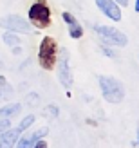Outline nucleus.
I'll use <instances>...</instances> for the list:
<instances>
[{"mask_svg":"<svg viewBox=\"0 0 139 148\" xmlns=\"http://www.w3.org/2000/svg\"><path fill=\"white\" fill-rule=\"evenodd\" d=\"M58 45L53 36H45L40 43V51H38V62L45 71H53L56 67V56H58Z\"/></svg>","mask_w":139,"mask_h":148,"instance_id":"f257e3e1","label":"nucleus"},{"mask_svg":"<svg viewBox=\"0 0 139 148\" xmlns=\"http://www.w3.org/2000/svg\"><path fill=\"white\" fill-rule=\"evenodd\" d=\"M98 81H99L101 92H103L105 99L108 103H121L123 101V98H125V88H123L121 81L108 78V76H99Z\"/></svg>","mask_w":139,"mask_h":148,"instance_id":"f03ea898","label":"nucleus"},{"mask_svg":"<svg viewBox=\"0 0 139 148\" xmlns=\"http://www.w3.org/2000/svg\"><path fill=\"white\" fill-rule=\"evenodd\" d=\"M29 22L40 29H45L51 25V9L47 7L45 0H38V2H34L31 5V9H29Z\"/></svg>","mask_w":139,"mask_h":148,"instance_id":"7ed1b4c3","label":"nucleus"},{"mask_svg":"<svg viewBox=\"0 0 139 148\" xmlns=\"http://www.w3.org/2000/svg\"><path fill=\"white\" fill-rule=\"evenodd\" d=\"M96 33L101 36V40L105 43H110V45H118V47H125L128 43V38L127 34H123L121 31L114 27H107V25H96Z\"/></svg>","mask_w":139,"mask_h":148,"instance_id":"20e7f679","label":"nucleus"},{"mask_svg":"<svg viewBox=\"0 0 139 148\" xmlns=\"http://www.w3.org/2000/svg\"><path fill=\"white\" fill-rule=\"evenodd\" d=\"M34 123V116L33 114H29L27 117H25V119H22V123L18 125V127L16 128H7L5 132H4V136H2V141H0V146H13L14 143H16V139L20 137V134H22V132H24L25 128H29V127H31V125Z\"/></svg>","mask_w":139,"mask_h":148,"instance_id":"39448f33","label":"nucleus"},{"mask_svg":"<svg viewBox=\"0 0 139 148\" xmlns=\"http://www.w3.org/2000/svg\"><path fill=\"white\" fill-rule=\"evenodd\" d=\"M0 25L11 29V31H20V33H29L31 31V25H29L22 16H18V14H11V16L0 18Z\"/></svg>","mask_w":139,"mask_h":148,"instance_id":"423d86ee","label":"nucleus"},{"mask_svg":"<svg viewBox=\"0 0 139 148\" xmlns=\"http://www.w3.org/2000/svg\"><path fill=\"white\" fill-rule=\"evenodd\" d=\"M96 5L103 11V14H107L108 18H112L116 22L121 20V9L118 7V4H116L114 0H96Z\"/></svg>","mask_w":139,"mask_h":148,"instance_id":"0eeeda50","label":"nucleus"},{"mask_svg":"<svg viewBox=\"0 0 139 148\" xmlns=\"http://www.w3.org/2000/svg\"><path fill=\"white\" fill-rule=\"evenodd\" d=\"M62 18L65 20V24H67V27H69V34H71V38H74V40L81 38V34H83V27L79 25V22L74 18V14H71L69 11H63V13H62Z\"/></svg>","mask_w":139,"mask_h":148,"instance_id":"6e6552de","label":"nucleus"},{"mask_svg":"<svg viewBox=\"0 0 139 148\" xmlns=\"http://www.w3.org/2000/svg\"><path fill=\"white\" fill-rule=\"evenodd\" d=\"M58 76H60L62 83H63L65 87H69V85L72 83L71 69H69V65H67V51H63V54H62V60H60V71H58Z\"/></svg>","mask_w":139,"mask_h":148,"instance_id":"1a4fd4ad","label":"nucleus"},{"mask_svg":"<svg viewBox=\"0 0 139 148\" xmlns=\"http://www.w3.org/2000/svg\"><path fill=\"white\" fill-rule=\"evenodd\" d=\"M49 132V128L47 127H43V128H40V130H36L33 136H29V137H18L20 141H16V146H20V148H24V146H34V143L38 141V137H43Z\"/></svg>","mask_w":139,"mask_h":148,"instance_id":"9d476101","label":"nucleus"},{"mask_svg":"<svg viewBox=\"0 0 139 148\" xmlns=\"http://www.w3.org/2000/svg\"><path fill=\"white\" fill-rule=\"evenodd\" d=\"M20 108H22L20 103H13V105H7V107H4V108H0V119L16 116V114L20 112Z\"/></svg>","mask_w":139,"mask_h":148,"instance_id":"9b49d317","label":"nucleus"},{"mask_svg":"<svg viewBox=\"0 0 139 148\" xmlns=\"http://www.w3.org/2000/svg\"><path fill=\"white\" fill-rule=\"evenodd\" d=\"M4 43H7V45H18V43H20V38H18V36L14 34L13 31H11V33L7 31V33L4 34Z\"/></svg>","mask_w":139,"mask_h":148,"instance_id":"f8f14e48","label":"nucleus"},{"mask_svg":"<svg viewBox=\"0 0 139 148\" xmlns=\"http://www.w3.org/2000/svg\"><path fill=\"white\" fill-rule=\"evenodd\" d=\"M9 127H11V117H4V119H0V136H2Z\"/></svg>","mask_w":139,"mask_h":148,"instance_id":"ddd939ff","label":"nucleus"},{"mask_svg":"<svg viewBox=\"0 0 139 148\" xmlns=\"http://www.w3.org/2000/svg\"><path fill=\"white\" fill-rule=\"evenodd\" d=\"M47 110H49V112H47L49 116H58V107H56V105H54V107H53V105H49Z\"/></svg>","mask_w":139,"mask_h":148,"instance_id":"4468645a","label":"nucleus"},{"mask_svg":"<svg viewBox=\"0 0 139 148\" xmlns=\"http://www.w3.org/2000/svg\"><path fill=\"white\" fill-rule=\"evenodd\" d=\"M34 146H38V148L42 146V148H43V146H47V143H45V141H36V143H34Z\"/></svg>","mask_w":139,"mask_h":148,"instance_id":"2eb2a0df","label":"nucleus"},{"mask_svg":"<svg viewBox=\"0 0 139 148\" xmlns=\"http://www.w3.org/2000/svg\"><path fill=\"white\" fill-rule=\"evenodd\" d=\"M114 2H118V4H121V5H127L128 0H114Z\"/></svg>","mask_w":139,"mask_h":148,"instance_id":"dca6fc26","label":"nucleus"},{"mask_svg":"<svg viewBox=\"0 0 139 148\" xmlns=\"http://www.w3.org/2000/svg\"><path fill=\"white\" fill-rule=\"evenodd\" d=\"M0 87H5V78L0 76Z\"/></svg>","mask_w":139,"mask_h":148,"instance_id":"f3484780","label":"nucleus"},{"mask_svg":"<svg viewBox=\"0 0 139 148\" xmlns=\"http://www.w3.org/2000/svg\"><path fill=\"white\" fill-rule=\"evenodd\" d=\"M136 11L139 13V0H136Z\"/></svg>","mask_w":139,"mask_h":148,"instance_id":"a211bd4d","label":"nucleus"},{"mask_svg":"<svg viewBox=\"0 0 139 148\" xmlns=\"http://www.w3.org/2000/svg\"><path fill=\"white\" fill-rule=\"evenodd\" d=\"M137 139H139V127H137Z\"/></svg>","mask_w":139,"mask_h":148,"instance_id":"6ab92c4d","label":"nucleus"}]
</instances>
